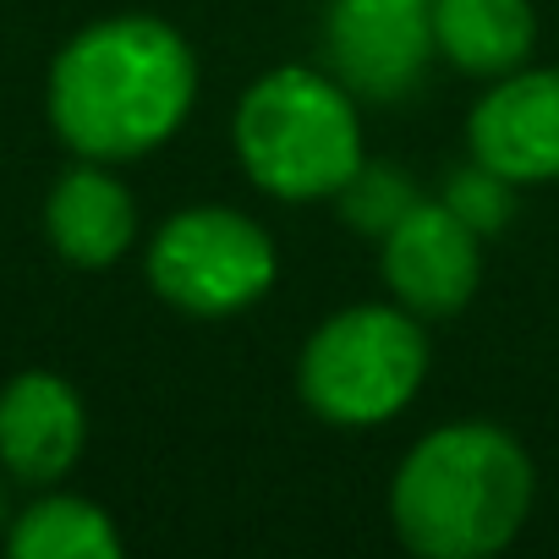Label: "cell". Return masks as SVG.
I'll return each mask as SVG.
<instances>
[{
  "label": "cell",
  "mask_w": 559,
  "mask_h": 559,
  "mask_svg": "<svg viewBox=\"0 0 559 559\" xmlns=\"http://www.w3.org/2000/svg\"><path fill=\"white\" fill-rule=\"evenodd\" d=\"M45 236L72 269H110L138 236L132 187L99 159H78L45 198Z\"/></svg>",
  "instance_id": "obj_10"
},
{
  "label": "cell",
  "mask_w": 559,
  "mask_h": 559,
  "mask_svg": "<svg viewBox=\"0 0 559 559\" xmlns=\"http://www.w3.org/2000/svg\"><path fill=\"white\" fill-rule=\"evenodd\" d=\"M466 148L515 187L559 181V67H515L466 116Z\"/></svg>",
  "instance_id": "obj_8"
},
{
  "label": "cell",
  "mask_w": 559,
  "mask_h": 559,
  "mask_svg": "<svg viewBox=\"0 0 559 559\" xmlns=\"http://www.w3.org/2000/svg\"><path fill=\"white\" fill-rule=\"evenodd\" d=\"M532 0H433V50L466 78H504L532 61Z\"/></svg>",
  "instance_id": "obj_11"
},
{
  "label": "cell",
  "mask_w": 559,
  "mask_h": 559,
  "mask_svg": "<svg viewBox=\"0 0 559 559\" xmlns=\"http://www.w3.org/2000/svg\"><path fill=\"white\" fill-rule=\"evenodd\" d=\"M433 56V0H330L324 67L357 99H406Z\"/></svg>",
  "instance_id": "obj_6"
},
{
  "label": "cell",
  "mask_w": 559,
  "mask_h": 559,
  "mask_svg": "<svg viewBox=\"0 0 559 559\" xmlns=\"http://www.w3.org/2000/svg\"><path fill=\"white\" fill-rule=\"evenodd\" d=\"M379 274L390 302L428 319H455L483 286V236L439 198L417 203L379 236Z\"/></svg>",
  "instance_id": "obj_7"
},
{
  "label": "cell",
  "mask_w": 559,
  "mask_h": 559,
  "mask_svg": "<svg viewBox=\"0 0 559 559\" xmlns=\"http://www.w3.org/2000/svg\"><path fill=\"white\" fill-rule=\"evenodd\" d=\"M537 472L510 428L461 417L423 433L390 477V526L423 559H488L532 515Z\"/></svg>",
  "instance_id": "obj_2"
},
{
  "label": "cell",
  "mask_w": 559,
  "mask_h": 559,
  "mask_svg": "<svg viewBox=\"0 0 559 559\" xmlns=\"http://www.w3.org/2000/svg\"><path fill=\"white\" fill-rule=\"evenodd\" d=\"M0 526H12V510H7V488H0Z\"/></svg>",
  "instance_id": "obj_15"
},
{
  "label": "cell",
  "mask_w": 559,
  "mask_h": 559,
  "mask_svg": "<svg viewBox=\"0 0 559 559\" xmlns=\"http://www.w3.org/2000/svg\"><path fill=\"white\" fill-rule=\"evenodd\" d=\"M143 269L165 308L187 319H236L274 292L280 252L252 214L230 203H187L154 230Z\"/></svg>",
  "instance_id": "obj_5"
},
{
  "label": "cell",
  "mask_w": 559,
  "mask_h": 559,
  "mask_svg": "<svg viewBox=\"0 0 559 559\" xmlns=\"http://www.w3.org/2000/svg\"><path fill=\"white\" fill-rule=\"evenodd\" d=\"M423 379L428 330L401 302H357L330 313L297 357V395L330 428H379L401 417Z\"/></svg>",
  "instance_id": "obj_4"
},
{
  "label": "cell",
  "mask_w": 559,
  "mask_h": 559,
  "mask_svg": "<svg viewBox=\"0 0 559 559\" xmlns=\"http://www.w3.org/2000/svg\"><path fill=\"white\" fill-rule=\"evenodd\" d=\"M510 192H515V181H504V176L488 170L483 159H466L461 170H450L439 203L455 209L477 236H493V230H504V219H510Z\"/></svg>",
  "instance_id": "obj_14"
},
{
  "label": "cell",
  "mask_w": 559,
  "mask_h": 559,
  "mask_svg": "<svg viewBox=\"0 0 559 559\" xmlns=\"http://www.w3.org/2000/svg\"><path fill=\"white\" fill-rule=\"evenodd\" d=\"M335 203H341V214H346L352 230L384 236L395 219H406V214L423 203V192H417V181H412L401 165H390V159H362V165L352 170V181L335 192Z\"/></svg>",
  "instance_id": "obj_13"
},
{
  "label": "cell",
  "mask_w": 559,
  "mask_h": 559,
  "mask_svg": "<svg viewBox=\"0 0 559 559\" xmlns=\"http://www.w3.org/2000/svg\"><path fill=\"white\" fill-rule=\"evenodd\" d=\"M7 548L12 559H116L121 532L105 504L83 493H45L12 515Z\"/></svg>",
  "instance_id": "obj_12"
},
{
  "label": "cell",
  "mask_w": 559,
  "mask_h": 559,
  "mask_svg": "<svg viewBox=\"0 0 559 559\" xmlns=\"http://www.w3.org/2000/svg\"><path fill=\"white\" fill-rule=\"evenodd\" d=\"M83 444L88 412L61 373L28 368L7 379L0 390V472L34 488H56L83 461Z\"/></svg>",
  "instance_id": "obj_9"
},
{
  "label": "cell",
  "mask_w": 559,
  "mask_h": 559,
  "mask_svg": "<svg viewBox=\"0 0 559 559\" xmlns=\"http://www.w3.org/2000/svg\"><path fill=\"white\" fill-rule=\"evenodd\" d=\"M241 176L280 203H324L368 159L357 94L324 67H274L252 78L230 116Z\"/></svg>",
  "instance_id": "obj_3"
},
{
  "label": "cell",
  "mask_w": 559,
  "mask_h": 559,
  "mask_svg": "<svg viewBox=\"0 0 559 559\" xmlns=\"http://www.w3.org/2000/svg\"><path fill=\"white\" fill-rule=\"evenodd\" d=\"M198 105V56L181 28L121 12L78 28L50 61L45 110L78 159L127 165L165 148Z\"/></svg>",
  "instance_id": "obj_1"
}]
</instances>
